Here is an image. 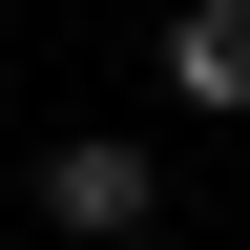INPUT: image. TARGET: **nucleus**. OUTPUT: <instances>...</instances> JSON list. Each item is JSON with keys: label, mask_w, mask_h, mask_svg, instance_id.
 I'll return each instance as SVG.
<instances>
[{"label": "nucleus", "mask_w": 250, "mask_h": 250, "mask_svg": "<svg viewBox=\"0 0 250 250\" xmlns=\"http://www.w3.org/2000/svg\"><path fill=\"white\" fill-rule=\"evenodd\" d=\"M146 208H167V167H146L125 125H62V146H42V229H62V250H125Z\"/></svg>", "instance_id": "obj_1"}, {"label": "nucleus", "mask_w": 250, "mask_h": 250, "mask_svg": "<svg viewBox=\"0 0 250 250\" xmlns=\"http://www.w3.org/2000/svg\"><path fill=\"white\" fill-rule=\"evenodd\" d=\"M167 104L250 125V0H167Z\"/></svg>", "instance_id": "obj_2"}]
</instances>
